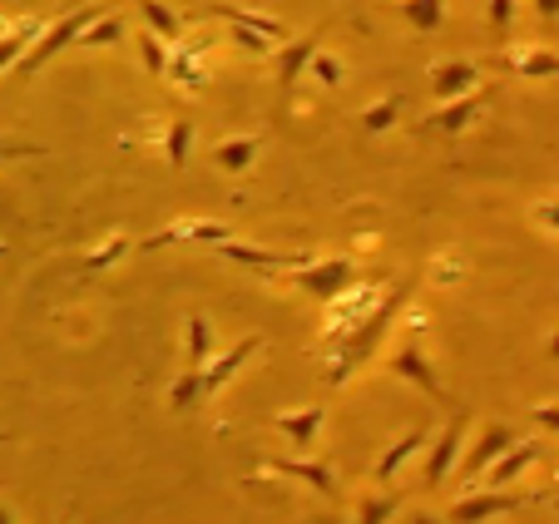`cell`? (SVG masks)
Listing matches in <instances>:
<instances>
[{"mask_svg":"<svg viewBox=\"0 0 559 524\" xmlns=\"http://www.w3.org/2000/svg\"><path fill=\"white\" fill-rule=\"evenodd\" d=\"M406 297H412V283H396V287H391V297L377 307V312L367 317V322H357L347 336H342V346H337V361H332V371H328V381H332V386H342V381H347L352 371H357L361 361L371 357V352H377L381 332H386V322H391V317L402 312V302H406Z\"/></svg>","mask_w":559,"mask_h":524,"instance_id":"6da1fadb","label":"cell"},{"mask_svg":"<svg viewBox=\"0 0 559 524\" xmlns=\"http://www.w3.org/2000/svg\"><path fill=\"white\" fill-rule=\"evenodd\" d=\"M293 277V287H302L307 297H317V302H337V297H347L352 293V283H357V267H352L347 258H322V262H307V267H297V273H287Z\"/></svg>","mask_w":559,"mask_h":524,"instance_id":"7a4b0ae2","label":"cell"},{"mask_svg":"<svg viewBox=\"0 0 559 524\" xmlns=\"http://www.w3.org/2000/svg\"><path fill=\"white\" fill-rule=\"evenodd\" d=\"M95 15H99V5H85V11H64L60 21H55L50 31L40 35V45H35V50L21 60V70H25V74H35V70H40V64H50L60 50H70V45H80V35H85L90 25H95Z\"/></svg>","mask_w":559,"mask_h":524,"instance_id":"3957f363","label":"cell"},{"mask_svg":"<svg viewBox=\"0 0 559 524\" xmlns=\"http://www.w3.org/2000/svg\"><path fill=\"white\" fill-rule=\"evenodd\" d=\"M535 500H545V490H535V495H515V490L465 495L461 504H451V524H490V520H500V514H515Z\"/></svg>","mask_w":559,"mask_h":524,"instance_id":"277c9868","label":"cell"},{"mask_svg":"<svg viewBox=\"0 0 559 524\" xmlns=\"http://www.w3.org/2000/svg\"><path fill=\"white\" fill-rule=\"evenodd\" d=\"M510 445H515V430H510V426H486V430H480V441L471 445V455H465L461 480L471 485V480H480L486 471H496V465L510 455Z\"/></svg>","mask_w":559,"mask_h":524,"instance_id":"5b68a950","label":"cell"},{"mask_svg":"<svg viewBox=\"0 0 559 524\" xmlns=\"http://www.w3.org/2000/svg\"><path fill=\"white\" fill-rule=\"evenodd\" d=\"M223 258L243 262V267H263V273H297V267H307V252H273V248H248V242H218Z\"/></svg>","mask_w":559,"mask_h":524,"instance_id":"8992f818","label":"cell"},{"mask_svg":"<svg viewBox=\"0 0 559 524\" xmlns=\"http://www.w3.org/2000/svg\"><path fill=\"white\" fill-rule=\"evenodd\" d=\"M461 445H465V416H455L451 426L436 436L431 455H426V490H436V485L451 475V465H455V455H461Z\"/></svg>","mask_w":559,"mask_h":524,"instance_id":"52a82bcc","label":"cell"},{"mask_svg":"<svg viewBox=\"0 0 559 524\" xmlns=\"http://www.w3.org/2000/svg\"><path fill=\"white\" fill-rule=\"evenodd\" d=\"M386 371H391V377H402V381H416V386H421L431 401H441V381H436V371L426 367V357H421V346H416V342L396 346V352H391V361H386Z\"/></svg>","mask_w":559,"mask_h":524,"instance_id":"ba28073f","label":"cell"},{"mask_svg":"<svg viewBox=\"0 0 559 524\" xmlns=\"http://www.w3.org/2000/svg\"><path fill=\"white\" fill-rule=\"evenodd\" d=\"M169 242H233V228L228 223H174V228H164V233L139 242V252L169 248Z\"/></svg>","mask_w":559,"mask_h":524,"instance_id":"9c48e42d","label":"cell"},{"mask_svg":"<svg viewBox=\"0 0 559 524\" xmlns=\"http://www.w3.org/2000/svg\"><path fill=\"white\" fill-rule=\"evenodd\" d=\"M475 80H480V70H475L471 60H441V64H431V90L445 99V105L471 95Z\"/></svg>","mask_w":559,"mask_h":524,"instance_id":"30bf717a","label":"cell"},{"mask_svg":"<svg viewBox=\"0 0 559 524\" xmlns=\"http://www.w3.org/2000/svg\"><path fill=\"white\" fill-rule=\"evenodd\" d=\"M258 346H263V336H243V342H233L228 352H223V357L213 361V367H203V391H209V396H218V391L233 381V371L243 367V361L253 357Z\"/></svg>","mask_w":559,"mask_h":524,"instance_id":"8fae6325","label":"cell"},{"mask_svg":"<svg viewBox=\"0 0 559 524\" xmlns=\"http://www.w3.org/2000/svg\"><path fill=\"white\" fill-rule=\"evenodd\" d=\"M209 21H228V25H243V31H258V35H267V40H287V25L283 21H273V15H258V11H243V5H209Z\"/></svg>","mask_w":559,"mask_h":524,"instance_id":"7c38bea8","label":"cell"},{"mask_svg":"<svg viewBox=\"0 0 559 524\" xmlns=\"http://www.w3.org/2000/svg\"><path fill=\"white\" fill-rule=\"evenodd\" d=\"M317 40H322V35L312 31V35H302V40H293L287 50H277V84H283V90H293L297 74L312 70V60L322 55V50H317Z\"/></svg>","mask_w":559,"mask_h":524,"instance_id":"4fadbf2b","label":"cell"},{"mask_svg":"<svg viewBox=\"0 0 559 524\" xmlns=\"http://www.w3.org/2000/svg\"><path fill=\"white\" fill-rule=\"evenodd\" d=\"M486 109V95H465V99H451V105H441L431 119H426V129H436V134H461L465 124H471L475 115Z\"/></svg>","mask_w":559,"mask_h":524,"instance_id":"5bb4252c","label":"cell"},{"mask_svg":"<svg viewBox=\"0 0 559 524\" xmlns=\"http://www.w3.org/2000/svg\"><path fill=\"white\" fill-rule=\"evenodd\" d=\"M273 471L287 475V480L312 485L317 495H332V490H337V471H332L328 461H273Z\"/></svg>","mask_w":559,"mask_h":524,"instance_id":"9a60e30c","label":"cell"},{"mask_svg":"<svg viewBox=\"0 0 559 524\" xmlns=\"http://www.w3.org/2000/svg\"><path fill=\"white\" fill-rule=\"evenodd\" d=\"M45 31H50V25H45L40 15H21V25H11V31H5V45H0V50H5V55H0V60H5V70L15 64V55L25 60V55H31L35 45H40V35H45Z\"/></svg>","mask_w":559,"mask_h":524,"instance_id":"2e32d148","label":"cell"},{"mask_svg":"<svg viewBox=\"0 0 559 524\" xmlns=\"http://www.w3.org/2000/svg\"><path fill=\"white\" fill-rule=\"evenodd\" d=\"M322 420H328V410H322V406H302V410H287V416H277V430H283L293 445H312L317 430H322Z\"/></svg>","mask_w":559,"mask_h":524,"instance_id":"e0dca14e","label":"cell"},{"mask_svg":"<svg viewBox=\"0 0 559 524\" xmlns=\"http://www.w3.org/2000/svg\"><path fill=\"white\" fill-rule=\"evenodd\" d=\"M258 148H263V139H223L218 148H213V164L223 168V174H248L258 158Z\"/></svg>","mask_w":559,"mask_h":524,"instance_id":"ac0fdd59","label":"cell"},{"mask_svg":"<svg viewBox=\"0 0 559 524\" xmlns=\"http://www.w3.org/2000/svg\"><path fill=\"white\" fill-rule=\"evenodd\" d=\"M421 445H426V430H421V426H412V430L402 436V441H396V445H391V451L377 461V480H381V485H391V480H396V471H402V465L412 461V455L421 451Z\"/></svg>","mask_w":559,"mask_h":524,"instance_id":"d6986e66","label":"cell"},{"mask_svg":"<svg viewBox=\"0 0 559 524\" xmlns=\"http://www.w3.org/2000/svg\"><path fill=\"white\" fill-rule=\"evenodd\" d=\"M539 455H545V445H539V441H530V445H515V451H510L506 461H500L496 471H490V490H506V485L515 480V475H525L530 465L539 461Z\"/></svg>","mask_w":559,"mask_h":524,"instance_id":"ffe728a7","label":"cell"},{"mask_svg":"<svg viewBox=\"0 0 559 524\" xmlns=\"http://www.w3.org/2000/svg\"><path fill=\"white\" fill-rule=\"evenodd\" d=\"M139 15H144V25L154 35H164L169 45H179L183 35V15L174 11V5H164V0H139Z\"/></svg>","mask_w":559,"mask_h":524,"instance_id":"44dd1931","label":"cell"},{"mask_svg":"<svg viewBox=\"0 0 559 524\" xmlns=\"http://www.w3.org/2000/svg\"><path fill=\"white\" fill-rule=\"evenodd\" d=\"M209 50V45H174V64H169V80L183 84V90H203V64L199 55Z\"/></svg>","mask_w":559,"mask_h":524,"instance_id":"7402d4cb","label":"cell"},{"mask_svg":"<svg viewBox=\"0 0 559 524\" xmlns=\"http://www.w3.org/2000/svg\"><path fill=\"white\" fill-rule=\"evenodd\" d=\"M506 64L515 74H525V80H559V55L555 50H530V55H506Z\"/></svg>","mask_w":559,"mask_h":524,"instance_id":"603a6c76","label":"cell"},{"mask_svg":"<svg viewBox=\"0 0 559 524\" xmlns=\"http://www.w3.org/2000/svg\"><path fill=\"white\" fill-rule=\"evenodd\" d=\"M203 401H209V391H203V371L183 367L179 381L169 386V406H174V410H199Z\"/></svg>","mask_w":559,"mask_h":524,"instance_id":"cb8c5ba5","label":"cell"},{"mask_svg":"<svg viewBox=\"0 0 559 524\" xmlns=\"http://www.w3.org/2000/svg\"><path fill=\"white\" fill-rule=\"evenodd\" d=\"M134 45H139V55H144V70H148V74H169L174 50H169V40H164V35H154V31L144 25V31L134 35Z\"/></svg>","mask_w":559,"mask_h":524,"instance_id":"d4e9b609","label":"cell"},{"mask_svg":"<svg viewBox=\"0 0 559 524\" xmlns=\"http://www.w3.org/2000/svg\"><path fill=\"white\" fill-rule=\"evenodd\" d=\"M209 346H213L209 317L193 312V317H189V367H193V371H203V361H209Z\"/></svg>","mask_w":559,"mask_h":524,"instance_id":"484cf974","label":"cell"},{"mask_svg":"<svg viewBox=\"0 0 559 524\" xmlns=\"http://www.w3.org/2000/svg\"><path fill=\"white\" fill-rule=\"evenodd\" d=\"M189 148H193V124H189V119H174L169 134H164V154L174 158V168L189 164Z\"/></svg>","mask_w":559,"mask_h":524,"instance_id":"4316f807","label":"cell"},{"mask_svg":"<svg viewBox=\"0 0 559 524\" xmlns=\"http://www.w3.org/2000/svg\"><path fill=\"white\" fill-rule=\"evenodd\" d=\"M129 248H134V242H129L124 233H115V238H109L99 252H90V258H85V267H80V273H105V267H115V262L124 258ZM134 252H139V248H134Z\"/></svg>","mask_w":559,"mask_h":524,"instance_id":"83f0119b","label":"cell"},{"mask_svg":"<svg viewBox=\"0 0 559 524\" xmlns=\"http://www.w3.org/2000/svg\"><path fill=\"white\" fill-rule=\"evenodd\" d=\"M119 35H124V21L119 15H105V21H95L85 35H80V50H105V45H119Z\"/></svg>","mask_w":559,"mask_h":524,"instance_id":"f1b7e54d","label":"cell"},{"mask_svg":"<svg viewBox=\"0 0 559 524\" xmlns=\"http://www.w3.org/2000/svg\"><path fill=\"white\" fill-rule=\"evenodd\" d=\"M396 115H402V95H386L381 105H371L367 115H361V129H371V134H386V129L396 124Z\"/></svg>","mask_w":559,"mask_h":524,"instance_id":"f546056e","label":"cell"},{"mask_svg":"<svg viewBox=\"0 0 559 524\" xmlns=\"http://www.w3.org/2000/svg\"><path fill=\"white\" fill-rule=\"evenodd\" d=\"M396 510H402V495H371V500H361L357 524H386Z\"/></svg>","mask_w":559,"mask_h":524,"instance_id":"4dcf8cb0","label":"cell"},{"mask_svg":"<svg viewBox=\"0 0 559 524\" xmlns=\"http://www.w3.org/2000/svg\"><path fill=\"white\" fill-rule=\"evenodd\" d=\"M402 15L416 31H436L441 25V0H402Z\"/></svg>","mask_w":559,"mask_h":524,"instance_id":"1f68e13d","label":"cell"},{"mask_svg":"<svg viewBox=\"0 0 559 524\" xmlns=\"http://www.w3.org/2000/svg\"><path fill=\"white\" fill-rule=\"evenodd\" d=\"M228 35H233V45H238V50H248V55H273V40H267V35H258V31L228 25Z\"/></svg>","mask_w":559,"mask_h":524,"instance_id":"d6a6232c","label":"cell"},{"mask_svg":"<svg viewBox=\"0 0 559 524\" xmlns=\"http://www.w3.org/2000/svg\"><path fill=\"white\" fill-rule=\"evenodd\" d=\"M312 74H317V84H328V90H337V84H342V64L332 60V55H317Z\"/></svg>","mask_w":559,"mask_h":524,"instance_id":"836d02e7","label":"cell"},{"mask_svg":"<svg viewBox=\"0 0 559 524\" xmlns=\"http://www.w3.org/2000/svg\"><path fill=\"white\" fill-rule=\"evenodd\" d=\"M510 21H515V0H490V31L506 35Z\"/></svg>","mask_w":559,"mask_h":524,"instance_id":"e575fe53","label":"cell"},{"mask_svg":"<svg viewBox=\"0 0 559 524\" xmlns=\"http://www.w3.org/2000/svg\"><path fill=\"white\" fill-rule=\"evenodd\" d=\"M530 416H535L545 430H555V436H559V406H555V401H545V406H530Z\"/></svg>","mask_w":559,"mask_h":524,"instance_id":"d590c367","label":"cell"},{"mask_svg":"<svg viewBox=\"0 0 559 524\" xmlns=\"http://www.w3.org/2000/svg\"><path fill=\"white\" fill-rule=\"evenodd\" d=\"M535 218L545 223V228H555V233H559V199H545V203H539Z\"/></svg>","mask_w":559,"mask_h":524,"instance_id":"8d00e7d4","label":"cell"},{"mask_svg":"<svg viewBox=\"0 0 559 524\" xmlns=\"http://www.w3.org/2000/svg\"><path fill=\"white\" fill-rule=\"evenodd\" d=\"M535 15L539 21H559V0H535Z\"/></svg>","mask_w":559,"mask_h":524,"instance_id":"74e56055","label":"cell"},{"mask_svg":"<svg viewBox=\"0 0 559 524\" xmlns=\"http://www.w3.org/2000/svg\"><path fill=\"white\" fill-rule=\"evenodd\" d=\"M406 524H441V520H436V514H426V510H412V514H406Z\"/></svg>","mask_w":559,"mask_h":524,"instance_id":"f35d334b","label":"cell"},{"mask_svg":"<svg viewBox=\"0 0 559 524\" xmlns=\"http://www.w3.org/2000/svg\"><path fill=\"white\" fill-rule=\"evenodd\" d=\"M85 5H99V0H64V11H85Z\"/></svg>","mask_w":559,"mask_h":524,"instance_id":"ab89813d","label":"cell"},{"mask_svg":"<svg viewBox=\"0 0 559 524\" xmlns=\"http://www.w3.org/2000/svg\"><path fill=\"white\" fill-rule=\"evenodd\" d=\"M549 357H555V361H559V332H555V342H549Z\"/></svg>","mask_w":559,"mask_h":524,"instance_id":"60d3db41","label":"cell"}]
</instances>
